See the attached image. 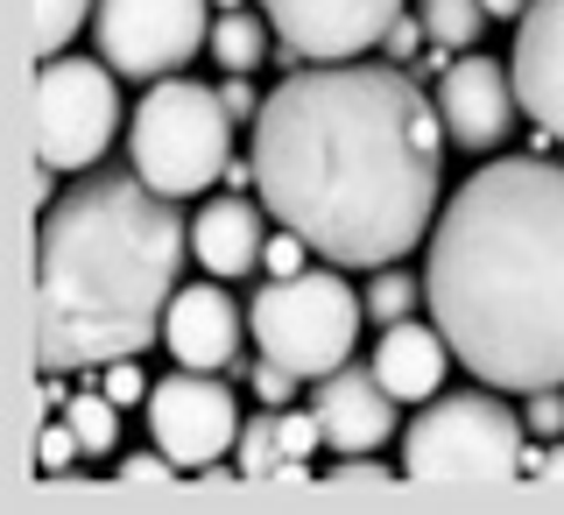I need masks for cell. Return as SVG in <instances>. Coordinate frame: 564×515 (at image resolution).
Wrapping results in <instances>:
<instances>
[{
  "label": "cell",
  "instance_id": "83f0119b",
  "mask_svg": "<svg viewBox=\"0 0 564 515\" xmlns=\"http://www.w3.org/2000/svg\"><path fill=\"white\" fill-rule=\"evenodd\" d=\"M99 388L120 403V410H128V403H149V375H141L134 361H106V382Z\"/></svg>",
  "mask_w": 564,
  "mask_h": 515
},
{
  "label": "cell",
  "instance_id": "30bf717a",
  "mask_svg": "<svg viewBox=\"0 0 564 515\" xmlns=\"http://www.w3.org/2000/svg\"><path fill=\"white\" fill-rule=\"evenodd\" d=\"M275 43L311 64H352L388 43L402 22V0H261Z\"/></svg>",
  "mask_w": 564,
  "mask_h": 515
},
{
  "label": "cell",
  "instance_id": "3957f363",
  "mask_svg": "<svg viewBox=\"0 0 564 515\" xmlns=\"http://www.w3.org/2000/svg\"><path fill=\"white\" fill-rule=\"evenodd\" d=\"M184 255L191 226L149 176H78L43 212V240H35V367L78 375L155 346Z\"/></svg>",
  "mask_w": 564,
  "mask_h": 515
},
{
  "label": "cell",
  "instance_id": "ac0fdd59",
  "mask_svg": "<svg viewBox=\"0 0 564 515\" xmlns=\"http://www.w3.org/2000/svg\"><path fill=\"white\" fill-rule=\"evenodd\" d=\"M64 423L78 431L85 452H113V438H120V403L106 396V388H93V396H70V403H64Z\"/></svg>",
  "mask_w": 564,
  "mask_h": 515
},
{
  "label": "cell",
  "instance_id": "ffe728a7",
  "mask_svg": "<svg viewBox=\"0 0 564 515\" xmlns=\"http://www.w3.org/2000/svg\"><path fill=\"white\" fill-rule=\"evenodd\" d=\"M99 0H35V57H64V43L93 22Z\"/></svg>",
  "mask_w": 564,
  "mask_h": 515
},
{
  "label": "cell",
  "instance_id": "5b68a950",
  "mask_svg": "<svg viewBox=\"0 0 564 515\" xmlns=\"http://www.w3.org/2000/svg\"><path fill=\"white\" fill-rule=\"evenodd\" d=\"M360 318H367V297H352V282H339V261H332V269L261 282V297L247 304V340L269 361H282L296 382H325L332 367L352 361Z\"/></svg>",
  "mask_w": 564,
  "mask_h": 515
},
{
  "label": "cell",
  "instance_id": "d4e9b609",
  "mask_svg": "<svg viewBox=\"0 0 564 515\" xmlns=\"http://www.w3.org/2000/svg\"><path fill=\"white\" fill-rule=\"evenodd\" d=\"M304 255H311V240L296 234V226H282V234L261 247V269L269 276H304Z\"/></svg>",
  "mask_w": 564,
  "mask_h": 515
},
{
  "label": "cell",
  "instance_id": "e0dca14e",
  "mask_svg": "<svg viewBox=\"0 0 564 515\" xmlns=\"http://www.w3.org/2000/svg\"><path fill=\"white\" fill-rule=\"evenodd\" d=\"M269 14H254V8H226L219 22H212V57H219L226 71H254L261 57H269Z\"/></svg>",
  "mask_w": 564,
  "mask_h": 515
},
{
  "label": "cell",
  "instance_id": "7c38bea8",
  "mask_svg": "<svg viewBox=\"0 0 564 515\" xmlns=\"http://www.w3.org/2000/svg\"><path fill=\"white\" fill-rule=\"evenodd\" d=\"M508 71H516L522 114L551 141H564V0H529Z\"/></svg>",
  "mask_w": 564,
  "mask_h": 515
},
{
  "label": "cell",
  "instance_id": "f1b7e54d",
  "mask_svg": "<svg viewBox=\"0 0 564 515\" xmlns=\"http://www.w3.org/2000/svg\"><path fill=\"white\" fill-rule=\"evenodd\" d=\"M423 43H431V29H423V14H402L395 29H388V57H423Z\"/></svg>",
  "mask_w": 564,
  "mask_h": 515
},
{
  "label": "cell",
  "instance_id": "484cf974",
  "mask_svg": "<svg viewBox=\"0 0 564 515\" xmlns=\"http://www.w3.org/2000/svg\"><path fill=\"white\" fill-rule=\"evenodd\" d=\"M522 423H529V438H564V396L557 388H529Z\"/></svg>",
  "mask_w": 564,
  "mask_h": 515
},
{
  "label": "cell",
  "instance_id": "277c9868",
  "mask_svg": "<svg viewBox=\"0 0 564 515\" xmlns=\"http://www.w3.org/2000/svg\"><path fill=\"white\" fill-rule=\"evenodd\" d=\"M128 155L163 199H198L234 170V114L198 78H149V99L128 120Z\"/></svg>",
  "mask_w": 564,
  "mask_h": 515
},
{
  "label": "cell",
  "instance_id": "cb8c5ba5",
  "mask_svg": "<svg viewBox=\"0 0 564 515\" xmlns=\"http://www.w3.org/2000/svg\"><path fill=\"white\" fill-rule=\"evenodd\" d=\"M120 481H128V487H163V481H176V473H184V466H176V459L163 452V446H155V452H134V459H120Z\"/></svg>",
  "mask_w": 564,
  "mask_h": 515
},
{
  "label": "cell",
  "instance_id": "836d02e7",
  "mask_svg": "<svg viewBox=\"0 0 564 515\" xmlns=\"http://www.w3.org/2000/svg\"><path fill=\"white\" fill-rule=\"evenodd\" d=\"M212 8H219V14H226V8H247V0H212Z\"/></svg>",
  "mask_w": 564,
  "mask_h": 515
},
{
  "label": "cell",
  "instance_id": "f546056e",
  "mask_svg": "<svg viewBox=\"0 0 564 515\" xmlns=\"http://www.w3.org/2000/svg\"><path fill=\"white\" fill-rule=\"evenodd\" d=\"M395 481V466H375V459H346V466H332V487H388Z\"/></svg>",
  "mask_w": 564,
  "mask_h": 515
},
{
  "label": "cell",
  "instance_id": "44dd1931",
  "mask_svg": "<svg viewBox=\"0 0 564 515\" xmlns=\"http://www.w3.org/2000/svg\"><path fill=\"white\" fill-rule=\"evenodd\" d=\"M416 297H423V276L388 269L381 282H367V318H375V325H395V318L416 311Z\"/></svg>",
  "mask_w": 564,
  "mask_h": 515
},
{
  "label": "cell",
  "instance_id": "7402d4cb",
  "mask_svg": "<svg viewBox=\"0 0 564 515\" xmlns=\"http://www.w3.org/2000/svg\"><path fill=\"white\" fill-rule=\"evenodd\" d=\"M275 466H282V446H275V410H269V417L240 423V473L247 481H269Z\"/></svg>",
  "mask_w": 564,
  "mask_h": 515
},
{
  "label": "cell",
  "instance_id": "ba28073f",
  "mask_svg": "<svg viewBox=\"0 0 564 515\" xmlns=\"http://www.w3.org/2000/svg\"><path fill=\"white\" fill-rule=\"evenodd\" d=\"M212 0H99L93 43L120 78H170L212 43Z\"/></svg>",
  "mask_w": 564,
  "mask_h": 515
},
{
  "label": "cell",
  "instance_id": "5bb4252c",
  "mask_svg": "<svg viewBox=\"0 0 564 515\" xmlns=\"http://www.w3.org/2000/svg\"><path fill=\"white\" fill-rule=\"evenodd\" d=\"M240 332H247V318H240L234 297L219 290V276H212V282H184V290L170 297V311H163V346L184 367H234Z\"/></svg>",
  "mask_w": 564,
  "mask_h": 515
},
{
  "label": "cell",
  "instance_id": "9c48e42d",
  "mask_svg": "<svg viewBox=\"0 0 564 515\" xmlns=\"http://www.w3.org/2000/svg\"><path fill=\"white\" fill-rule=\"evenodd\" d=\"M149 438L163 446L184 473L219 466L226 446H240V410L226 396V382H212V367H184V375H163L149 388Z\"/></svg>",
  "mask_w": 564,
  "mask_h": 515
},
{
  "label": "cell",
  "instance_id": "1f68e13d",
  "mask_svg": "<svg viewBox=\"0 0 564 515\" xmlns=\"http://www.w3.org/2000/svg\"><path fill=\"white\" fill-rule=\"evenodd\" d=\"M522 473H536V481H551V487H564V438H551L543 452H529V466Z\"/></svg>",
  "mask_w": 564,
  "mask_h": 515
},
{
  "label": "cell",
  "instance_id": "6da1fadb",
  "mask_svg": "<svg viewBox=\"0 0 564 515\" xmlns=\"http://www.w3.org/2000/svg\"><path fill=\"white\" fill-rule=\"evenodd\" d=\"M445 114L395 64L290 71L254 114V191L311 255L388 269L437 226Z\"/></svg>",
  "mask_w": 564,
  "mask_h": 515
},
{
  "label": "cell",
  "instance_id": "8992f818",
  "mask_svg": "<svg viewBox=\"0 0 564 515\" xmlns=\"http://www.w3.org/2000/svg\"><path fill=\"white\" fill-rule=\"evenodd\" d=\"M529 466V423L501 396H431L402 431V473L410 481H516Z\"/></svg>",
  "mask_w": 564,
  "mask_h": 515
},
{
  "label": "cell",
  "instance_id": "52a82bcc",
  "mask_svg": "<svg viewBox=\"0 0 564 515\" xmlns=\"http://www.w3.org/2000/svg\"><path fill=\"white\" fill-rule=\"evenodd\" d=\"M120 71L106 57H43L35 71V170H93L120 128Z\"/></svg>",
  "mask_w": 564,
  "mask_h": 515
},
{
  "label": "cell",
  "instance_id": "7a4b0ae2",
  "mask_svg": "<svg viewBox=\"0 0 564 515\" xmlns=\"http://www.w3.org/2000/svg\"><path fill=\"white\" fill-rule=\"evenodd\" d=\"M423 304L487 388H564V170L543 155L473 170L431 226Z\"/></svg>",
  "mask_w": 564,
  "mask_h": 515
},
{
  "label": "cell",
  "instance_id": "d6a6232c",
  "mask_svg": "<svg viewBox=\"0 0 564 515\" xmlns=\"http://www.w3.org/2000/svg\"><path fill=\"white\" fill-rule=\"evenodd\" d=\"M480 8H487V14H501V22H508V14L522 22V14H529V0H480Z\"/></svg>",
  "mask_w": 564,
  "mask_h": 515
},
{
  "label": "cell",
  "instance_id": "8fae6325",
  "mask_svg": "<svg viewBox=\"0 0 564 515\" xmlns=\"http://www.w3.org/2000/svg\"><path fill=\"white\" fill-rule=\"evenodd\" d=\"M437 114H445V135L458 149L487 155L508 141V120L522 114L516 99V71L494 57H458L452 71H437Z\"/></svg>",
  "mask_w": 564,
  "mask_h": 515
},
{
  "label": "cell",
  "instance_id": "4dcf8cb0",
  "mask_svg": "<svg viewBox=\"0 0 564 515\" xmlns=\"http://www.w3.org/2000/svg\"><path fill=\"white\" fill-rule=\"evenodd\" d=\"M219 99H226V114H234V120H254V114H261V99H254V85H247V71H226Z\"/></svg>",
  "mask_w": 564,
  "mask_h": 515
},
{
  "label": "cell",
  "instance_id": "4fadbf2b",
  "mask_svg": "<svg viewBox=\"0 0 564 515\" xmlns=\"http://www.w3.org/2000/svg\"><path fill=\"white\" fill-rule=\"evenodd\" d=\"M332 452H381L395 438V396L381 388L375 367H332L311 396Z\"/></svg>",
  "mask_w": 564,
  "mask_h": 515
},
{
  "label": "cell",
  "instance_id": "4316f807",
  "mask_svg": "<svg viewBox=\"0 0 564 515\" xmlns=\"http://www.w3.org/2000/svg\"><path fill=\"white\" fill-rule=\"evenodd\" d=\"M254 396L269 403V410H290V396H296V375L282 361H269V353H261L254 361Z\"/></svg>",
  "mask_w": 564,
  "mask_h": 515
},
{
  "label": "cell",
  "instance_id": "2e32d148",
  "mask_svg": "<svg viewBox=\"0 0 564 515\" xmlns=\"http://www.w3.org/2000/svg\"><path fill=\"white\" fill-rule=\"evenodd\" d=\"M261 247H269V234H261V205L234 199V191L212 199L198 219H191V255H198V269L219 276V282L261 269Z\"/></svg>",
  "mask_w": 564,
  "mask_h": 515
},
{
  "label": "cell",
  "instance_id": "9a60e30c",
  "mask_svg": "<svg viewBox=\"0 0 564 515\" xmlns=\"http://www.w3.org/2000/svg\"><path fill=\"white\" fill-rule=\"evenodd\" d=\"M445 367H452V340L431 325H416V318H395V325H381L375 340V375L395 403H431L437 388H445Z\"/></svg>",
  "mask_w": 564,
  "mask_h": 515
},
{
  "label": "cell",
  "instance_id": "d6986e66",
  "mask_svg": "<svg viewBox=\"0 0 564 515\" xmlns=\"http://www.w3.org/2000/svg\"><path fill=\"white\" fill-rule=\"evenodd\" d=\"M416 14H423V29H431L437 50H473V35H480V22H487L480 0H423Z\"/></svg>",
  "mask_w": 564,
  "mask_h": 515
},
{
  "label": "cell",
  "instance_id": "603a6c76",
  "mask_svg": "<svg viewBox=\"0 0 564 515\" xmlns=\"http://www.w3.org/2000/svg\"><path fill=\"white\" fill-rule=\"evenodd\" d=\"M78 452L85 446H78V431H70V423H43V438H35V473H64Z\"/></svg>",
  "mask_w": 564,
  "mask_h": 515
}]
</instances>
